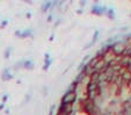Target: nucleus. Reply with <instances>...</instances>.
<instances>
[{
    "label": "nucleus",
    "mask_w": 131,
    "mask_h": 115,
    "mask_svg": "<svg viewBox=\"0 0 131 115\" xmlns=\"http://www.w3.org/2000/svg\"><path fill=\"white\" fill-rule=\"evenodd\" d=\"M77 99V94L75 92H67L66 94L63 97V100H62V105H69V103L74 102V100Z\"/></svg>",
    "instance_id": "obj_1"
},
{
    "label": "nucleus",
    "mask_w": 131,
    "mask_h": 115,
    "mask_svg": "<svg viewBox=\"0 0 131 115\" xmlns=\"http://www.w3.org/2000/svg\"><path fill=\"white\" fill-rule=\"evenodd\" d=\"M124 49H125V44H124V43H115L110 50L114 53L115 56H122Z\"/></svg>",
    "instance_id": "obj_2"
},
{
    "label": "nucleus",
    "mask_w": 131,
    "mask_h": 115,
    "mask_svg": "<svg viewBox=\"0 0 131 115\" xmlns=\"http://www.w3.org/2000/svg\"><path fill=\"white\" fill-rule=\"evenodd\" d=\"M121 78H122V80H123L124 83H129L131 80V73L129 72L128 70H125L123 73L121 75Z\"/></svg>",
    "instance_id": "obj_3"
},
{
    "label": "nucleus",
    "mask_w": 131,
    "mask_h": 115,
    "mask_svg": "<svg viewBox=\"0 0 131 115\" xmlns=\"http://www.w3.org/2000/svg\"><path fill=\"white\" fill-rule=\"evenodd\" d=\"M87 91H88V92H92V91H97V84L89 81L88 85H87Z\"/></svg>",
    "instance_id": "obj_4"
},
{
    "label": "nucleus",
    "mask_w": 131,
    "mask_h": 115,
    "mask_svg": "<svg viewBox=\"0 0 131 115\" xmlns=\"http://www.w3.org/2000/svg\"><path fill=\"white\" fill-rule=\"evenodd\" d=\"M100 59H101L100 57H95V58H93V59H92L91 62H89V64L87 65V66H88V68H91V69H93V68L95 66V65L97 64V62H99Z\"/></svg>",
    "instance_id": "obj_5"
},
{
    "label": "nucleus",
    "mask_w": 131,
    "mask_h": 115,
    "mask_svg": "<svg viewBox=\"0 0 131 115\" xmlns=\"http://www.w3.org/2000/svg\"><path fill=\"white\" fill-rule=\"evenodd\" d=\"M130 57H131V55H130Z\"/></svg>",
    "instance_id": "obj_6"
}]
</instances>
